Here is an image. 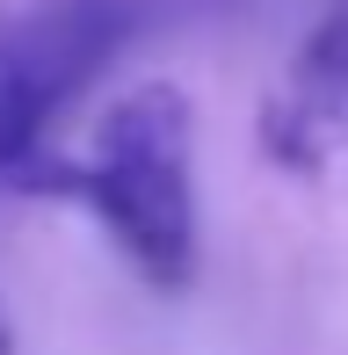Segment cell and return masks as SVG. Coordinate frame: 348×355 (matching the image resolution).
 <instances>
[{"label":"cell","instance_id":"6da1fadb","mask_svg":"<svg viewBox=\"0 0 348 355\" xmlns=\"http://www.w3.org/2000/svg\"><path fill=\"white\" fill-rule=\"evenodd\" d=\"M66 196L102 218L153 290L196 283V102L174 80L116 94L94 123L87 159H73Z\"/></svg>","mask_w":348,"mask_h":355},{"label":"cell","instance_id":"7a4b0ae2","mask_svg":"<svg viewBox=\"0 0 348 355\" xmlns=\"http://www.w3.org/2000/svg\"><path fill=\"white\" fill-rule=\"evenodd\" d=\"M138 0H37L0 15V174L44 145V116L123 51Z\"/></svg>","mask_w":348,"mask_h":355},{"label":"cell","instance_id":"3957f363","mask_svg":"<svg viewBox=\"0 0 348 355\" xmlns=\"http://www.w3.org/2000/svg\"><path fill=\"white\" fill-rule=\"evenodd\" d=\"M261 138L297 174H320L334 153H348V0H334L320 29L297 44L290 80L261 116Z\"/></svg>","mask_w":348,"mask_h":355},{"label":"cell","instance_id":"277c9868","mask_svg":"<svg viewBox=\"0 0 348 355\" xmlns=\"http://www.w3.org/2000/svg\"><path fill=\"white\" fill-rule=\"evenodd\" d=\"M0 355H15V327H8V312H0Z\"/></svg>","mask_w":348,"mask_h":355},{"label":"cell","instance_id":"5b68a950","mask_svg":"<svg viewBox=\"0 0 348 355\" xmlns=\"http://www.w3.org/2000/svg\"><path fill=\"white\" fill-rule=\"evenodd\" d=\"M15 8H37V0H0V15H15Z\"/></svg>","mask_w":348,"mask_h":355}]
</instances>
